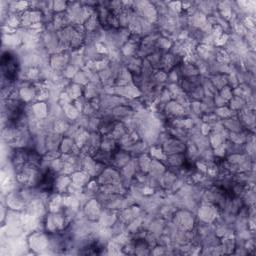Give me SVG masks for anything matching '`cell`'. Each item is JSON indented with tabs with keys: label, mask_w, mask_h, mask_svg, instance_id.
I'll list each match as a JSON object with an SVG mask.
<instances>
[{
	"label": "cell",
	"mask_w": 256,
	"mask_h": 256,
	"mask_svg": "<svg viewBox=\"0 0 256 256\" xmlns=\"http://www.w3.org/2000/svg\"><path fill=\"white\" fill-rule=\"evenodd\" d=\"M3 74L9 81H13L17 74V62L11 53H5L2 56Z\"/></svg>",
	"instance_id": "cell-1"
}]
</instances>
